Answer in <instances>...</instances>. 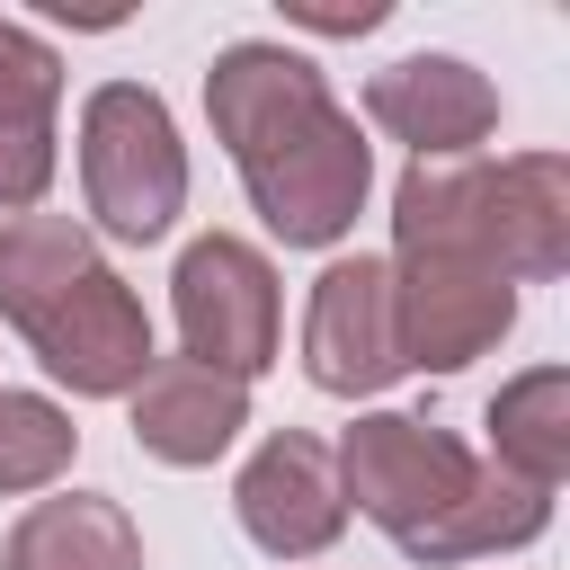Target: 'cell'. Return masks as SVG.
<instances>
[{
    "label": "cell",
    "mask_w": 570,
    "mask_h": 570,
    "mask_svg": "<svg viewBox=\"0 0 570 570\" xmlns=\"http://www.w3.org/2000/svg\"><path fill=\"white\" fill-rule=\"evenodd\" d=\"M232 517H240V534H249L267 561H312V552H330V543L347 534V499H338V454H330V436L276 428V436L240 463Z\"/></svg>",
    "instance_id": "9"
},
{
    "label": "cell",
    "mask_w": 570,
    "mask_h": 570,
    "mask_svg": "<svg viewBox=\"0 0 570 570\" xmlns=\"http://www.w3.org/2000/svg\"><path fill=\"white\" fill-rule=\"evenodd\" d=\"M303 374L330 392V401H365V392H392L410 365H401V312H392V258H330L312 276V303H303Z\"/></svg>",
    "instance_id": "7"
},
{
    "label": "cell",
    "mask_w": 570,
    "mask_h": 570,
    "mask_svg": "<svg viewBox=\"0 0 570 570\" xmlns=\"http://www.w3.org/2000/svg\"><path fill=\"white\" fill-rule=\"evenodd\" d=\"M53 116H62V53L0 18V223L9 214H36L45 187H53Z\"/></svg>",
    "instance_id": "12"
},
{
    "label": "cell",
    "mask_w": 570,
    "mask_h": 570,
    "mask_svg": "<svg viewBox=\"0 0 570 570\" xmlns=\"http://www.w3.org/2000/svg\"><path fill=\"white\" fill-rule=\"evenodd\" d=\"M365 125L410 142V160H463L499 134V89L463 53H401L365 80Z\"/></svg>",
    "instance_id": "10"
},
{
    "label": "cell",
    "mask_w": 570,
    "mask_h": 570,
    "mask_svg": "<svg viewBox=\"0 0 570 570\" xmlns=\"http://www.w3.org/2000/svg\"><path fill=\"white\" fill-rule=\"evenodd\" d=\"M490 463L525 490H561L570 472V374L525 365L490 392Z\"/></svg>",
    "instance_id": "14"
},
{
    "label": "cell",
    "mask_w": 570,
    "mask_h": 570,
    "mask_svg": "<svg viewBox=\"0 0 570 570\" xmlns=\"http://www.w3.org/2000/svg\"><path fill=\"white\" fill-rule=\"evenodd\" d=\"M80 454V428L62 401L45 392H0V499H27V490H53Z\"/></svg>",
    "instance_id": "15"
},
{
    "label": "cell",
    "mask_w": 570,
    "mask_h": 570,
    "mask_svg": "<svg viewBox=\"0 0 570 570\" xmlns=\"http://www.w3.org/2000/svg\"><path fill=\"white\" fill-rule=\"evenodd\" d=\"M0 570H142V525L107 490H53L9 525Z\"/></svg>",
    "instance_id": "13"
},
{
    "label": "cell",
    "mask_w": 570,
    "mask_h": 570,
    "mask_svg": "<svg viewBox=\"0 0 570 570\" xmlns=\"http://www.w3.org/2000/svg\"><path fill=\"white\" fill-rule=\"evenodd\" d=\"M169 312H178V356L249 383L276 365L285 347V303H276V267L267 249H249L240 232H205L178 249L169 267Z\"/></svg>",
    "instance_id": "6"
},
{
    "label": "cell",
    "mask_w": 570,
    "mask_h": 570,
    "mask_svg": "<svg viewBox=\"0 0 570 570\" xmlns=\"http://www.w3.org/2000/svg\"><path fill=\"white\" fill-rule=\"evenodd\" d=\"M392 312H401V365L410 374H463L517 330V285L472 258H392Z\"/></svg>",
    "instance_id": "8"
},
{
    "label": "cell",
    "mask_w": 570,
    "mask_h": 570,
    "mask_svg": "<svg viewBox=\"0 0 570 570\" xmlns=\"http://www.w3.org/2000/svg\"><path fill=\"white\" fill-rule=\"evenodd\" d=\"M125 401H134V445L169 472H196V463L232 454V436L249 428V383H232L196 356H151Z\"/></svg>",
    "instance_id": "11"
},
{
    "label": "cell",
    "mask_w": 570,
    "mask_h": 570,
    "mask_svg": "<svg viewBox=\"0 0 570 570\" xmlns=\"http://www.w3.org/2000/svg\"><path fill=\"white\" fill-rule=\"evenodd\" d=\"M330 454H338V499L365 525H383L410 561L445 570V543H454V525H463V508H472L490 463L454 428H428L410 410H365Z\"/></svg>",
    "instance_id": "4"
},
{
    "label": "cell",
    "mask_w": 570,
    "mask_h": 570,
    "mask_svg": "<svg viewBox=\"0 0 570 570\" xmlns=\"http://www.w3.org/2000/svg\"><path fill=\"white\" fill-rule=\"evenodd\" d=\"M392 9L383 0H356V9H312V0H285V27H312V36H374Z\"/></svg>",
    "instance_id": "16"
},
{
    "label": "cell",
    "mask_w": 570,
    "mask_h": 570,
    "mask_svg": "<svg viewBox=\"0 0 570 570\" xmlns=\"http://www.w3.org/2000/svg\"><path fill=\"white\" fill-rule=\"evenodd\" d=\"M80 205L107 240H160L187 214V142L160 89L98 80L80 98Z\"/></svg>",
    "instance_id": "5"
},
{
    "label": "cell",
    "mask_w": 570,
    "mask_h": 570,
    "mask_svg": "<svg viewBox=\"0 0 570 570\" xmlns=\"http://www.w3.org/2000/svg\"><path fill=\"white\" fill-rule=\"evenodd\" d=\"M472 258L508 285H543L570 267V160L561 151H463L410 160L392 178V258Z\"/></svg>",
    "instance_id": "3"
},
{
    "label": "cell",
    "mask_w": 570,
    "mask_h": 570,
    "mask_svg": "<svg viewBox=\"0 0 570 570\" xmlns=\"http://www.w3.org/2000/svg\"><path fill=\"white\" fill-rule=\"evenodd\" d=\"M205 116L214 142L232 151L258 223L285 249H338L374 196V142L365 125L330 98L321 62L267 36H240L205 71Z\"/></svg>",
    "instance_id": "1"
},
{
    "label": "cell",
    "mask_w": 570,
    "mask_h": 570,
    "mask_svg": "<svg viewBox=\"0 0 570 570\" xmlns=\"http://www.w3.org/2000/svg\"><path fill=\"white\" fill-rule=\"evenodd\" d=\"M0 321L36 347L71 401H116L151 365V312L107 267L80 214H9L0 223Z\"/></svg>",
    "instance_id": "2"
}]
</instances>
